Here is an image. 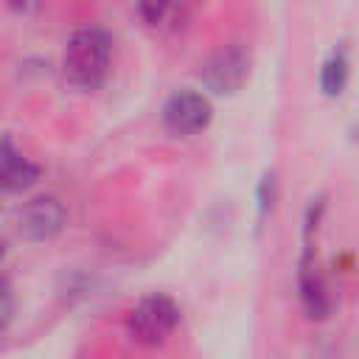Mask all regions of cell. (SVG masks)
Segmentation results:
<instances>
[{"label":"cell","mask_w":359,"mask_h":359,"mask_svg":"<svg viewBox=\"0 0 359 359\" xmlns=\"http://www.w3.org/2000/svg\"><path fill=\"white\" fill-rule=\"evenodd\" d=\"M137 14L154 25V28H165V25H177L182 20V8L177 3H140Z\"/></svg>","instance_id":"obj_9"},{"label":"cell","mask_w":359,"mask_h":359,"mask_svg":"<svg viewBox=\"0 0 359 359\" xmlns=\"http://www.w3.org/2000/svg\"><path fill=\"white\" fill-rule=\"evenodd\" d=\"M247 70H250V53L241 45L230 42V45H222L219 50H213L205 59L199 76H202L208 90H213V93H233L247 79Z\"/></svg>","instance_id":"obj_3"},{"label":"cell","mask_w":359,"mask_h":359,"mask_svg":"<svg viewBox=\"0 0 359 359\" xmlns=\"http://www.w3.org/2000/svg\"><path fill=\"white\" fill-rule=\"evenodd\" d=\"M210 112H213V107H210V98L205 93L191 90V87H180L163 104V123L177 135H188V132L208 126Z\"/></svg>","instance_id":"obj_4"},{"label":"cell","mask_w":359,"mask_h":359,"mask_svg":"<svg viewBox=\"0 0 359 359\" xmlns=\"http://www.w3.org/2000/svg\"><path fill=\"white\" fill-rule=\"evenodd\" d=\"M109 34L98 25H84L76 28L65 45V76L70 84L81 87V90H93L101 84V79L107 76V65H109Z\"/></svg>","instance_id":"obj_1"},{"label":"cell","mask_w":359,"mask_h":359,"mask_svg":"<svg viewBox=\"0 0 359 359\" xmlns=\"http://www.w3.org/2000/svg\"><path fill=\"white\" fill-rule=\"evenodd\" d=\"M297 289H300V300H303V309L309 311V317H325L331 311V294H328V286L314 264V255L311 250L303 252L300 258V266H297Z\"/></svg>","instance_id":"obj_6"},{"label":"cell","mask_w":359,"mask_h":359,"mask_svg":"<svg viewBox=\"0 0 359 359\" xmlns=\"http://www.w3.org/2000/svg\"><path fill=\"white\" fill-rule=\"evenodd\" d=\"M345 81H348V56L342 48H337L328 53V59L320 67V87L328 95H337L345 87Z\"/></svg>","instance_id":"obj_8"},{"label":"cell","mask_w":359,"mask_h":359,"mask_svg":"<svg viewBox=\"0 0 359 359\" xmlns=\"http://www.w3.org/2000/svg\"><path fill=\"white\" fill-rule=\"evenodd\" d=\"M65 224V205L53 194H39L20 210V230L28 238H50Z\"/></svg>","instance_id":"obj_5"},{"label":"cell","mask_w":359,"mask_h":359,"mask_svg":"<svg viewBox=\"0 0 359 359\" xmlns=\"http://www.w3.org/2000/svg\"><path fill=\"white\" fill-rule=\"evenodd\" d=\"M39 177V168L34 163H28L22 154L14 151L11 137H3V163H0V182L6 191H17L31 185Z\"/></svg>","instance_id":"obj_7"},{"label":"cell","mask_w":359,"mask_h":359,"mask_svg":"<svg viewBox=\"0 0 359 359\" xmlns=\"http://www.w3.org/2000/svg\"><path fill=\"white\" fill-rule=\"evenodd\" d=\"M177 320H180V309H177L174 297H168L163 292H154V294L140 297L129 309L126 328H129V337L135 342L157 345V342H163L174 331Z\"/></svg>","instance_id":"obj_2"}]
</instances>
